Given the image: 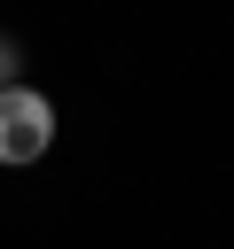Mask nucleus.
I'll use <instances>...</instances> for the list:
<instances>
[{"label":"nucleus","mask_w":234,"mask_h":249,"mask_svg":"<svg viewBox=\"0 0 234 249\" xmlns=\"http://www.w3.org/2000/svg\"><path fill=\"white\" fill-rule=\"evenodd\" d=\"M47 148H55V101L31 86H8L0 93V163H39Z\"/></svg>","instance_id":"1"},{"label":"nucleus","mask_w":234,"mask_h":249,"mask_svg":"<svg viewBox=\"0 0 234 249\" xmlns=\"http://www.w3.org/2000/svg\"><path fill=\"white\" fill-rule=\"evenodd\" d=\"M8 86H16V47L0 39V93H8Z\"/></svg>","instance_id":"2"}]
</instances>
